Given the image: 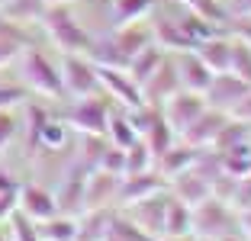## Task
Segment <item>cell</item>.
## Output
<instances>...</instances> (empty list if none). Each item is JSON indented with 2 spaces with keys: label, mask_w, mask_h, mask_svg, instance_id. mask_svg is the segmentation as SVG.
Returning a JSON list of instances; mask_svg holds the SVG:
<instances>
[{
  "label": "cell",
  "mask_w": 251,
  "mask_h": 241,
  "mask_svg": "<svg viewBox=\"0 0 251 241\" xmlns=\"http://www.w3.org/2000/svg\"><path fill=\"white\" fill-rule=\"evenodd\" d=\"M106 142L110 145H119V148H129L132 142H139V132H135L132 125V116H129V110H123V106H110V119H106Z\"/></svg>",
  "instance_id": "23"
},
{
  "label": "cell",
  "mask_w": 251,
  "mask_h": 241,
  "mask_svg": "<svg viewBox=\"0 0 251 241\" xmlns=\"http://www.w3.org/2000/svg\"><path fill=\"white\" fill-rule=\"evenodd\" d=\"M148 13H155V0H110V29L139 23Z\"/></svg>",
  "instance_id": "24"
},
{
  "label": "cell",
  "mask_w": 251,
  "mask_h": 241,
  "mask_svg": "<svg viewBox=\"0 0 251 241\" xmlns=\"http://www.w3.org/2000/svg\"><path fill=\"white\" fill-rule=\"evenodd\" d=\"M200 158H203V148H193V145H187L184 139H177L174 145L168 148V151L161 154V158L155 161V168L171 180V177H177V174H184V170H190Z\"/></svg>",
  "instance_id": "18"
},
{
  "label": "cell",
  "mask_w": 251,
  "mask_h": 241,
  "mask_svg": "<svg viewBox=\"0 0 251 241\" xmlns=\"http://www.w3.org/2000/svg\"><path fill=\"white\" fill-rule=\"evenodd\" d=\"M161 235H168V238H193V209L187 203H180L177 196H168Z\"/></svg>",
  "instance_id": "20"
},
{
  "label": "cell",
  "mask_w": 251,
  "mask_h": 241,
  "mask_svg": "<svg viewBox=\"0 0 251 241\" xmlns=\"http://www.w3.org/2000/svg\"><path fill=\"white\" fill-rule=\"evenodd\" d=\"M20 84L45 100H65V80H61L58 58L45 55L36 45H26L20 55Z\"/></svg>",
  "instance_id": "2"
},
{
  "label": "cell",
  "mask_w": 251,
  "mask_h": 241,
  "mask_svg": "<svg viewBox=\"0 0 251 241\" xmlns=\"http://www.w3.org/2000/svg\"><path fill=\"white\" fill-rule=\"evenodd\" d=\"M248 94H251V84H248V80H242L238 74H232V71L213 74L209 87L203 90L206 103L213 106V110H222V113H232Z\"/></svg>",
  "instance_id": "9"
},
{
  "label": "cell",
  "mask_w": 251,
  "mask_h": 241,
  "mask_svg": "<svg viewBox=\"0 0 251 241\" xmlns=\"http://www.w3.org/2000/svg\"><path fill=\"white\" fill-rule=\"evenodd\" d=\"M61 80H65V96H90L100 94V77H97V61L90 55H71L61 51L58 55Z\"/></svg>",
  "instance_id": "5"
},
{
  "label": "cell",
  "mask_w": 251,
  "mask_h": 241,
  "mask_svg": "<svg viewBox=\"0 0 251 241\" xmlns=\"http://www.w3.org/2000/svg\"><path fill=\"white\" fill-rule=\"evenodd\" d=\"M106 119H110V96L106 94L74 96L71 106L65 110V122L77 135H103Z\"/></svg>",
  "instance_id": "4"
},
{
  "label": "cell",
  "mask_w": 251,
  "mask_h": 241,
  "mask_svg": "<svg viewBox=\"0 0 251 241\" xmlns=\"http://www.w3.org/2000/svg\"><path fill=\"white\" fill-rule=\"evenodd\" d=\"M229 32L238 36L245 45H251V16H232L229 20Z\"/></svg>",
  "instance_id": "33"
},
{
  "label": "cell",
  "mask_w": 251,
  "mask_h": 241,
  "mask_svg": "<svg viewBox=\"0 0 251 241\" xmlns=\"http://www.w3.org/2000/svg\"><path fill=\"white\" fill-rule=\"evenodd\" d=\"M180 87L177 80V71H174V61H171V55L161 61V65L155 68V74L148 80H142V100H145V106H155V110H161L164 100H168L174 90Z\"/></svg>",
  "instance_id": "13"
},
{
  "label": "cell",
  "mask_w": 251,
  "mask_h": 241,
  "mask_svg": "<svg viewBox=\"0 0 251 241\" xmlns=\"http://www.w3.org/2000/svg\"><path fill=\"white\" fill-rule=\"evenodd\" d=\"M39 241H81V219L68 216V212H55L49 219L36 222Z\"/></svg>",
  "instance_id": "19"
},
{
  "label": "cell",
  "mask_w": 251,
  "mask_h": 241,
  "mask_svg": "<svg viewBox=\"0 0 251 241\" xmlns=\"http://www.w3.org/2000/svg\"><path fill=\"white\" fill-rule=\"evenodd\" d=\"M151 36H155V45H161L168 55H174V51H187V48H193V36L180 26L174 16H161V13H155L151 16Z\"/></svg>",
  "instance_id": "17"
},
{
  "label": "cell",
  "mask_w": 251,
  "mask_h": 241,
  "mask_svg": "<svg viewBox=\"0 0 251 241\" xmlns=\"http://www.w3.org/2000/svg\"><path fill=\"white\" fill-rule=\"evenodd\" d=\"M168 196H171L168 190L151 193V196L139 199V203H129L123 216L132 222L139 232H145L148 238H158V235H161V228H164V209H168Z\"/></svg>",
  "instance_id": "8"
},
{
  "label": "cell",
  "mask_w": 251,
  "mask_h": 241,
  "mask_svg": "<svg viewBox=\"0 0 251 241\" xmlns=\"http://www.w3.org/2000/svg\"><path fill=\"white\" fill-rule=\"evenodd\" d=\"M42 26L52 39V45L58 51H71V55H90L94 48V32L87 29V23L71 10V3H52L45 7Z\"/></svg>",
  "instance_id": "1"
},
{
  "label": "cell",
  "mask_w": 251,
  "mask_h": 241,
  "mask_svg": "<svg viewBox=\"0 0 251 241\" xmlns=\"http://www.w3.org/2000/svg\"><path fill=\"white\" fill-rule=\"evenodd\" d=\"M16 209H20L26 219L42 222V219H49V216H55V212H58V203H55V193L45 190L42 183H26V187H20Z\"/></svg>",
  "instance_id": "16"
},
{
  "label": "cell",
  "mask_w": 251,
  "mask_h": 241,
  "mask_svg": "<svg viewBox=\"0 0 251 241\" xmlns=\"http://www.w3.org/2000/svg\"><path fill=\"white\" fill-rule=\"evenodd\" d=\"M193 51H197L200 61H203L213 74L229 71V65H232V32L219 29V32H213V36L200 39V42L193 45Z\"/></svg>",
  "instance_id": "15"
},
{
  "label": "cell",
  "mask_w": 251,
  "mask_h": 241,
  "mask_svg": "<svg viewBox=\"0 0 251 241\" xmlns=\"http://www.w3.org/2000/svg\"><path fill=\"white\" fill-rule=\"evenodd\" d=\"M229 116H232V119H242V122H248V125H251V94L245 96L242 103H238V106L229 113Z\"/></svg>",
  "instance_id": "34"
},
{
  "label": "cell",
  "mask_w": 251,
  "mask_h": 241,
  "mask_svg": "<svg viewBox=\"0 0 251 241\" xmlns=\"http://www.w3.org/2000/svg\"><path fill=\"white\" fill-rule=\"evenodd\" d=\"M16 132H20V122H16L13 110H0V148H7L16 139Z\"/></svg>",
  "instance_id": "32"
},
{
  "label": "cell",
  "mask_w": 251,
  "mask_h": 241,
  "mask_svg": "<svg viewBox=\"0 0 251 241\" xmlns=\"http://www.w3.org/2000/svg\"><path fill=\"white\" fill-rule=\"evenodd\" d=\"M238 228H242V235L251 241V209H245V212H238Z\"/></svg>",
  "instance_id": "36"
},
{
  "label": "cell",
  "mask_w": 251,
  "mask_h": 241,
  "mask_svg": "<svg viewBox=\"0 0 251 241\" xmlns=\"http://www.w3.org/2000/svg\"><path fill=\"white\" fill-rule=\"evenodd\" d=\"M226 7L232 16H251V0H229Z\"/></svg>",
  "instance_id": "35"
},
{
  "label": "cell",
  "mask_w": 251,
  "mask_h": 241,
  "mask_svg": "<svg viewBox=\"0 0 251 241\" xmlns=\"http://www.w3.org/2000/svg\"><path fill=\"white\" fill-rule=\"evenodd\" d=\"M229 206L235 212L251 209V170H245V174L235 177V187H232V193H229Z\"/></svg>",
  "instance_id": "29"
},
{
  "label": "cell",
  "mask_w": 251,
  "mask_h": 241,
  "mask_svg": "<svg viewBox=\"0 0 251 241\" xmlns=\"http://www.w3.org/2000/svg\"><path fill=\"white\" fill-rule=\"evenodd\" d=\"M164 58H168V51H164L161 45H155V42H151V45H145L142 51H135L132 58L126 61V71H129V77H132L135 84L142 87V80H148V77H151V74H155V68L161 65Z\"/></svg>",
  "instance_id": "22"
},
{
  "label": "cell",
  "mask_w": 251,
  "mask_h": 241,
  "mask_svg": "<svg viewBox=\"0 0 251 241\" xmlns=\"http://www.w3.org/2000/svg\"><path fill=\"white\" fill-rule=\"evenodd\" d=\"M45 0H7L0 3V16L20 23V26H32V23H42L45 16Z\"/></svg>",
  "instance_id": "25"
},
{
  "label": "cell",
  "mask_w": 251,
  "mask_h": 241,
  "mask_svg": "<svg viewBox=\"0 0 251 241\" xmlns=\"http://www.w3.org/2000/svg\"><path fill=\"white\" fill-rule=\"evenodd\" d=\"M97 77H100V90L110 96L113 103H119L123 110H135L142 106V87L129 77L126 68H116V65H97Z\"/></svg>",
  "instance_id": "6"
},
{
  "label": "cell",
  "mask_w": 251,
  "mask_h": 241,
  "mask_svg": "<svg viewBox=\"0 0 251 241\" xmlns=\"http://www.w3.org/2000/svg\"><path fill=\"white\" fill-rule=\"evenodd\" d=\"M209 103H206V96L203 94H197V90H184V87H177L174 94L164 100V106H161V116L168 119V125L174 132H177V139H180V132L187 129V125L193 122V119L200 116V113L206 110Z\"/></svg>",
  "instance_id": "7"
},
{
  "label": "cell",
  "mask_w": 251,
  "mask_h": 241,
  "mask_svg": "<svg viewBox=\"0 0 251 241\" xmlns=\"http://www.w3.org/2000/svg\"><path fill=\"white\" fill-rule=\"evenodd\" d=\"M187 3V10H193V13L200 16V20H206L209 26H216V29H229V20H232V13H229V7L222 3V0H184Z\"/></svg>",
  "instance_id": "26"
},
{
  "label": "cell",
  "mask_w": 251,
  "mask_h": 241,
  "mask_svg": "<svg viewBox=\"0 0 251 241\" xmlns=\"http://www.w3.org/2000/svg\"><path fill=\"white\" fill-rule=\"evenodd\" d=\"M229 71L251 84V45H245L238 36H232V65H229Z\"/></svg>",
  "instance_id": "28"
},
{
  "label": "cell",
  "mask_w": 251,
  "mask_h": 241,
  "mask_svg": "<svg viewBox=\"0 0 251 241\" xmlns=\"http://www.w3.org/2000/svg\"><path fill=\"white\" fill-rule=\"evenodd\" d=\"M148 168H155V154L139 139L126 148V174H139V170H148Z\"/></svg>",
  "instance_id": "27"
},
{
  "label": "cell",
  "mask_w": 251,
  "mask_h": 241,
  "mask_svg": "<svg viewBox=\"0 0 251 241\" xmlns=\"http://www.w3.org/2000/svg\"><path fill=\"white\" fill-rule=\"evenodd\" d=\"M0 3H7V0H0Z\"/></svg>",
  "instance_id": "38"
},
{
  "label": "cell",
  "mask_w": 251,
  "mask_h": 241,
  "mask_svg": "<svg viewBox=\"0 0 251 241\" xmlns=\"http://www.w3.org/2000/svg\"><path fill=\"white\" fill-rule=\"evenodd\" d=\"M190 209H193V238L216 241V238H226V235H242L238 212L226 199L206 196V199H200L197 206H190Z\"/></svg>",
  "instance_id": "3"
},
{
  "label": "cell",
  "mask_w": 251,
  "mask_h": 241,
  "mask_svg": "<svg viewBox=\"0 0 251 241\" xmlns=\"http://www.w3.org/2000/svg\"><path fill=\"white\" fill-rule=\"evenodd\" d=\"M45 3H49V7H52V3H74V0H45Z\"/></svg>",
  "instance_id": "37"
},
{
  "label": "cell",
  "mask_w": 251,
  "mask_h": 241,
  "mask_svg": "<svg viewBox=\"0 0 251 241\" xmlns=\"http://www.w3.org/2000/svg\"><path fill=\"white\" fill-rule=\"evenodd\" d=\"M226 122H229V113L206 106V110H203L184 132H180V139H184L187 145H193V148H213V142L219 139V132H222Z\"/></svg>",
  "instance_id": "12"
},
{
  "label": "cell",
  "mask_w": 251,
  "mask_h": 241,
  "mask_svg": "<svg viewBox=\"0 0 251 241\" xmlns=\"http://www.w3.org/2000/svg\"><path fill=\"white\" fill-rule=\"evenodd\" d=\"M97 168L123 177V174H126V148H119V145H110V142H106L103 154H100V161H97Z\"/></svg>",
  "instance_id": "30"
},
{
  "label": "cell",
  "mask_w": 251,
  "mask_h": 241,
  "mask_svg": "<svg viewBox=\"0 0 251 241\" xmlns=\"http://www.w3.org/2000/svg\"><path fill=\"white\" fill-rule=\"evenodd\" d=\"M26 100V87L23 84H0V110H13Z\"/></svg>",
  "instance_id": "31"
},
{
  "label": "cell",
  "mask_w": 251,
  "mask_h": 241,
  "mask_svg": "<svg viewBox=\"0 0 251 241\" xmlns=\"http://www.w3.org/2000/svg\"><path fill=\"white\" fill-rule=\"evenodd\" d=\"M119 180H123L119 174L90 168L87 170V183H84V212H90V209H110V203H116Z\"/></svg>",
  "instance_id": "11"
},
{
  "label": "cell",
  "mask_w": 251,
  "mask_h": 241,
  "mask_svg": "<svg viewBox=\"0 0 251 241\" xmlns=\"http://www.w3.org/2000/svg\"><path fill=\"white\" fill-rule=\"evenodd\" d=\"M171 61H174V71H177V80H180V87H184V90H197V94H203V90L209 87L213 71L200 61V55L193 48L174 51V55H171Z\"/></svg>",
  "instance_id": "14"
},
{
  "label": "cell",
  "mask_w": 251,
  "mask_h": 241,
  "mask_svg": "<svg viewBox=\"0 0 251 241\" xmlns=\"http://www.w3.org/2000/svg\"><path fill=\"white\" fill-rule=\"evenodd\" d=\"M161 190H168V177H164L158 168L139 170V174H123L116 203L119 206H129V203H139V199L151 196V193H161Z\"/></svg>",
  "instance_id": "10"
},
{
  "label": "cell",
  "mask_w": 251,
  "mask_h": 241,
  "mask_svg": "<svg viewBox=\"0 0 251 241\" xmlns=\"http://www.w3.org/2000/svg\"><path fill=\"white\" fill-rule=\"evenodd\" d=\"M32 139H39L45 148H52V151H58V148L68 145V139H71V125L65 122V119H52L49 113H39V122H32Z\"/></svg>",
  "instance_id": "21"
}]
</instances>
